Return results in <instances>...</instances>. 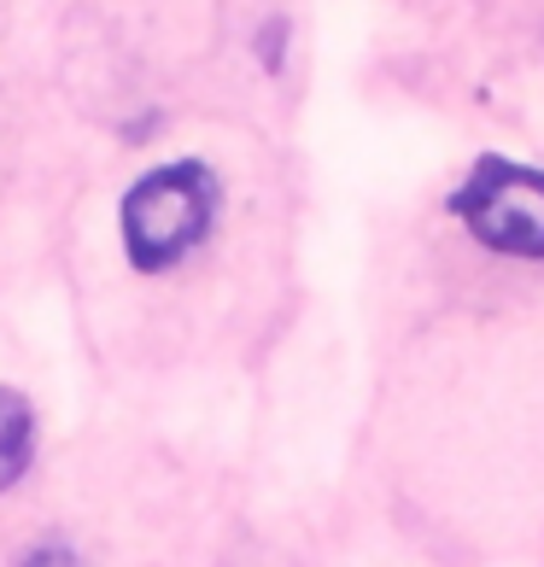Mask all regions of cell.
<instances>
[{
    "label": "cell",
    "instance_id": "cell-1",
    "mask_svg": "<svg viewBox=\"0 0 544 567\" xmlns=\"http://www.w3.org/2000/svg\"><path fill=\"white\" fill-rule=\"evenodd\" d=\"M217 217V182L205 164L182 158L164 164V171L141 176L130 194H123V246H130L135 269H171L176 258H187L205 235H212Z\"/></svg>",
    "mask_w": 544,
    "mask_h": 567
},
{
    "label": "cell",
    "instance_id": "cell-2",
    "mask_svg": "<svg viewBox=\"0 0 544 567\" xmlns=\"http://www.w3.org/2000/svg\"><path fill=\"white\" fill-rule=\"evenodd\" d=\"M451 217L469 223V235L510 258H544V171L510 158H480L474 176L445 199Z\"/></svg>",
    "mask_w": 544,
    "mask_h": 567
},
{
    "label": "cell",
    "instance_id": "cell-3",
    "mask_svg": "<svg viewBox=\"0 0 544 567\" xmlns=\"http://www.w3.org/2000/svg\"><path fill=\"white\" fill-rule=\"evenodd\" d=\"M30 451H35L30 404H24L12 386H0V492L18 486V474L30 468Z\"/></svg>",
    "mask_w": 544,
    "mask_h": 567
},
{
    "label": "cell",
    "instance_id": "cell-4",
    "mask_svg": "<svg viewBox=\"0 0 544 567\" xmlns=\"http://www.w3.org/2000/svg\"><path fill=\"white\" fill-rule=\"evenodd\" d=\"M24 567H76V561H71V550H59V544H48V550H35Z\"/></svg>",
    "mask_w": 544,
    "mask_h": 567
}]
</instances>
